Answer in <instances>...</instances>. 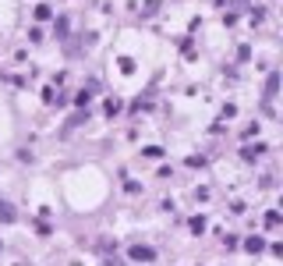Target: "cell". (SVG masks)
I'll return each mask as SVG.
<instances>
[{"mask_svg":"<svg viewBox=\"0 0 283 266\" xmlns=\"http://www.w3.org/2000/svg\"><path fill=\"white\" fill-rule=\"evenodd\" d=\"M131 259H135V262H152L156 252H152L149 245H131Z\"/></svg>","mask_w":283,"mask_h":266,"instance_id":"1","label":"cell"},{"mask_svg":"<svg viewBox=\"0 0 283 266\" xmlns=\"http://www.w3.org/2000/svg\"><path fill=\"white\" fill-rule=\"evenodd\" d=\"M142 153H145L149 160H159V156H163V149H159V146H145V149H142Z\"/></svg>","mask_w":283,"mask_h":266,"instance_id":"6","label":"cell"},{"mask_svg":"<svg viewBox=\"0 0 283 266\" xmlns=\"http://www.w3.org/2000/svg\"><path fill=\"white\" fill-rule=\"evenodd\" d=\"M280 92V71H269V78H266V100H273Z\"/></svg>","mask_w":283,"mask_h":266,"instance_id":"3","label":"cell"},{"mask_svg":"<svg viewBox=\"0 0 283 266\" xmlns=\"http://www.w3.org/2000/svg\"><path fill=\"white\" fill-rule=\"evenodd\" d=\"M191 231H195V234H202V231H206V220L195 216V220H191Z\"/></svg>","mask_w":283,"mask_h":266,"instance_id":"7","label":"cell"},{"mask_svg":"<svg viewBox=\"0 0 283 266\" xmlns=\"http://www.w3.org/2000/svg\"><path fill=\"white\" fill-rule=\"evenodd\" d=\"M14 220V210H11V202H4L0 199V224H11Z\"/></svg>","mask_w":283,"mask_h":266,"instance_id":"4","label":"cell"},{"mask_svg":"<svg viewBox=\"0 0 283 266\" xmlns=\"http://www.w3.org/2000/svg\"><path fill=\"white\" fill-rule=\"evenodd\" d=\"M262 153H266V146L255 142V146H245V149H241V160H248V164H252V160H259Z\"/></svg>","mask_w":283,"mask_h":266,"instance_id":"2","label":"cell"},{"mask_svg":"<svg viewBox=\"0 0 283 266\" xmlns=\"http://www.w3.org/2000/svg\"><path fill=\"white\" fill-rule=\"evenodd\" d=\"M245 248H248V252H262V248H266V242H262V238H248V242H245Z\"/></svg>","mask_w":283,"mask_h":266,"instance_id":"5","label":"cell"},{"mask_svg":"<svg viewBox=\"0 0 283 266\" xmlns=\"http://www.w3.org/2000/svg\"><path fill=\"white\" fill-rule=\"evenodd\" d=\"M35 18H39V22L50 18V8H46V4H39V8H35Z\"/></svg>","mask_w":283,"mask_h":266,"instance_id":"8","label":"cell"}]
</instances>
